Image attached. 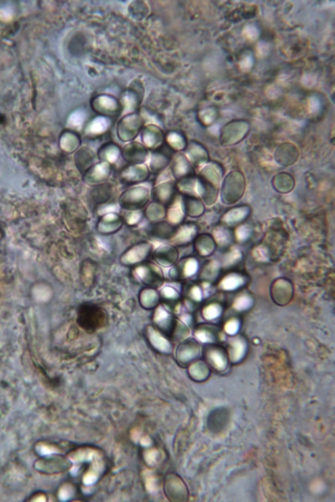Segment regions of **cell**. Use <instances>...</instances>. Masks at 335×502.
Segmentation results:
<instances>
[{"instance_id": "cell-6", "label": "cell", "mask_w": 335, "mask_h": 502, "mask_svg": "<svg viewBox=\"0 0 335 502\" xmlns=\"http://www.w3.org/2000/svg\"><path fill=\"white\" fill-rule=\"evenodd\" d=\"M92 109L101 116L112 117L119 114L122 110V105L116 98L110 95H99L91 102Z\"/></svg>"}, {"instance_id": "cell-40", "label": "cell", "mask_w": 335, "mask_h": 502, "mask_svg": "<svg viewBox=\"0 0 335 502\" xmlns=\"http://www.w3.org/2000/svg\"><path fill=\"white\" fill-rule=\"evenodd\" d=\"M170 220L174 223H178L184 218V212L182 210L180 203H175L174 207L170 209L169 213Z\"/></svg>"}, {"instance_id": "cell-26", "label": "cell", "mask_w": 335, "mask_h": 502, "mask_svg": "<svg viewBox=\"0 0 335 502\" xmlns=\"http://www.w3.org/2000/svg\"><path fill=\"white\" fill-rule=\"evenodd\" d=\"M120 154H121V150L117 145L115 143H107L99 149L98 158L102 162L110 164L117 160Z\"/></svg>"}, {"instance_id": "cell-39", "label": "cell", "mask_w": 335, "mask_h": 502, "mask_svg": "<svg viewBox=\"0 0 335 502\" xmlns=\"http://www.w3.org/2000/svg\"><path fill=\"white\" fill-rule=\"evenodd\" d=\"M147 216L151 220L162 219L164 216V210L159 204H153L147 209Z\"/></svg>"}, {"instance_id": "cell-2", "label": "cell", "mask_w": 335, "mask_h": 502, "mask_svg": "<svg viewBox=\"0 0 335 502\" xmlns=\"http://www.w3.org/2000/svg\"><path fill=\"white\" fill-rule=\"evenodd\" d=\"M245 179L242 172L233 171L224 180L221 196L226 205L237 202L242 198L245 191Z\"/></svg>"}, {"instance_id": "cell-13", "label": "cell", "mask_w": 335, "mask_h": 502, "mask_svg": "<svg viewBox=\"0 0 335 502\" xmlns=\"http://www.w3.org/2000/svg\"><path fill=\"white\" fill-rule=\"evenodd\" d=\"M201 354L200 345L193 340L185 342L179 346L177 350V359L180 365L187 366L196 360Z\"/></svg>"}, {"instance_id": "cell-36", "label": "cell", "mask_w": 335, "mask_h": 502, "mask_svg": "<svg viewBox=\"0 0 335 502\" xmlns=\"http://www.w3.org/2000/svg\"><path fill=\"white\" fill-rule=\"evenodd\" d=\"M243 278L238 274H230L221 282V286L225 290H234L242 286Z\"/></svg>"}, {"instance_id": "cell-1", "label": "cell", "mask_w": 335, "mask_h": 502, "mask_svg": "<svg viewBox=\"0 0 335 502\" xmlns=\"http://www.w3.org/2000/svg\"><path fill=\"white\" fill-rule=\"evenodd\" d=\"M221 177V166L212 163L203 167L198 179H196L197 193L208 205H212L217 200Z\"/></svg>"}, {"instance_id": "cell-43", "label": "cell", "mask_w": 335, "mask_h": 502, "mask_svg": "<svg viewBox=\"0 0 335 502\" xmlns=\"http://www.w3.org/2000/svg\"><path fill=\"white\" fill-rule=\"evenodd\" d=\"M184 274L187 277H189L191 274H195L196 273V270H197V263L195 260H188L187 262L184 264Z\"/></svg>"}, {"instance_id": "cell-20", "label": "cell", "mask_w": 335, "mask_h": 502, "mask_svg": "<svg viewBox=\"0 0 335 502\" xmlns=\"http://www.w3.org/2000/svg\"><path fill=\"white\" fill-rule=\"evenodd\" d=\"M112 121L109 117L97 116L90 121L85 128V134L87 137H97L106 133L109 129Z\"/></svg>"}, {"instance_id": "cell-3", "label": "cell", "mask_w": 335, "mask_h": 502, "mask_svg": "<svg viewBox=\"0 0 335 502\" xmlns=\"http://www.w3.org/2000/svg\"><path fill=\"white\" fill-rule=\"evenodd\" d=\"M142 116L137 112L129 113L119 121L117 136L123 142H130L136 138L142 127Z\"/></svg>"}, {"instance_id": "cell-38", "label": "cell", "mask_w": 335, "mask_h": 502, "mask_svg": "<svg viewBox=\"0 0 335 502\" xmlns=\"http://www.w3.org/2000/svg\"><path fill=\"white\" fill-rule=\"evenodd\" d=\"M186 210L191 216H198L200 214H202L204 207L202 204L196 199V198H189L187 199Z\"/></svg>"}, {"instance_id": "cell-42", "label": "cell", "mask_w": 335, "mask_h": 502, "mask_svg": "<svg viewBox=\"0 0 335 502\" xmlns=\"http://www.w3.org/2000/svg\"><path fill=\"white\" fill-rule=\"evenodd\" d=\"M93 191L94 197H95V198H95L98 202H100V201H103V202H104L106 200L108 199L107 197H109L110 191H112V188H111V187H110L109 185L106 184L104 191H103V193H102V192H101L100 187L98 185V186H97L95 188H94Z\"/></svg>"}, {"instance_id": "cell-8", "label": "cell", "mask_w": 335, "mask_h": 502, "mask_svg": "<svg viewBox=\"0 0 335 502\" xmlns=\"http://www.w3.org/2000/svg\"><path fill=\"white\" fill-rule=\"evenodd\" d=\"M205 358L209 365L218 372H224L227 369L229 357L227 352L217 345H210L205 351Z\"/></svg>"}, {"instance_id": "cell-31", "label": "cell", "mask_w": 335, "mask_h": 502, "mask_svg": "<svg viewBox=\"0 0 335 502\" xmlns=\"http://www.w3.org/2000/svg\"><path fill=\"white\" fill-rule=\"evenodd\" d=\"M279 186H277L276 189L281 193H288L293 189L294 185L293 177L291 175L288 173H279L277 174L273 179V184H282Z\"/></svg>"}, {"instance_id": "cell-35", "label": "cell", "mask_w": 335, "mask_h": 502, "mask_svg": "<svg viewBox=\"0 0 335 502\" xmlns=\"http://www.w3.org/2000/svg\"><path fill=\"white\" fill-rule=\"evenodd\" d=\"M196 229L194 226L184 225L180 229L174 241L177 244H184L190 241L196 235Z\"/></svg>"}, {"instance_id": "cell-30", "label": "cell", "mask_w": 335, "mask_h": 502, "mask_svg": "<svg viewBox=\"0 0 335 502\" xmlns=\"http://www.w3.org/2000/svg\"><path fill=\"white\" fill-rule=\"evenodd\" d=\"M249 214V209L247 207H239L231 209L224 216V221L230 225H234L241 221L244 220L247 214Z\"/></svg>"}, {"instance_id": "cell-44", "label": "cell", "mask_w": 335, "mask_h": 502, "mask_svg": "<svg viewBox=\"0 0 335 502\" xmlns=\"http://www.w3.org/2000/svg\"><path fill=\"white\" fill-rule=\"evenodd\" d=\"M251 302L249 298L247 297V296H242V297L238 298L236 302H235V307L238 310H244L248 308L251 306Z\"/></svg>"}, {"instance_id": "cell-33", "label": "cell", "mask_w": 335, "mask_h": 502, "mask_svg": "<svg viewBox=\"0 0 335 502\" xmlns=\"http://www.w3.org/2000/svg\"><path fill=\"white\" fill-rule=\"evenodd\" d=\"M196 248L200 255L208 256L213 252L214 248V240H212L211 237L206 235L200 236L198 240H196Z\"/></svg>"}, {"instance_id": "cell-11", "label": "cell", "mask_w": 335, "mask_h": 502, "mask_svg": "<svg viewBox=\"0 0 335 502\" xmlns=\"http://www.w3.org/2000/svg\"><path fill=\"white\" fill-rule=\"evenodd\" d=\"M165 137L163 131L155 125H148L142 129V145L153 151L163 146Z\"/></svg>"}, {"instance_id": "cell-4", "label": "cell", "mask_w": 335, "mask_h": 502, "mask_svg": "<svg viewBox=\"0 0 335 502\" xmlns=\"http://www.w3.org/2000/svg\"><path fill=\"white\" fill-rule=\"evenodd\" d=\"M250 125L247 121L235 120L224 126L221 132V142L223 145L237 144L249 133Z\"/></svg>"}, {"instance_id": "cell-46", "label": "cell", "mask_w": 335, "mask_h": 502, "mask_svg": "<svg viewBox=\"0 0 335 502\" xmlns=\"http://www.w3.org/2000/svg\"><path fill=\"white\" fill-rule=\"evenodd\" d=\"M162 295H163V297L167 298V299H175V298L178 297L177 292L171 287H165L163 289L162 291Z\"/></svg>"}, {"instance_id": "cell-19", "label": "cell", "mask_w": 335, "mask_h": 502, "mask_svg": "<svg viewBox=\"0 0 335 502\" xmlns=\"http://www.w3.org/2000/svg\"><path fill=\"white\" fill-rule=\"evenodd\" d=\"M172 171L176 179H183L189 177L193 167L184 154H177L173 159Z\"/></svg>"}, {"instance_id": "cell-21", "label": "cell", "mask_w": 335, "mask_h": 502, "mask_svg": "<svg viewBox=\"0 0 335 502\" xmlns=\"http://www.w3.org/2000/svg\"><path fill=\"white\" fill-rule=\"evenodd\" d=\"M247 344L242 337H235L230 342L228 349L229 360L233 363H239L247 353Z\"/></svg>"}, {"instance_id": "cell-27", "label": "cell", "mask_w": 335, "mask_h": 502, "mask_svg": "<svg viewBox=\"0 0 335 502\" xmlns=\"http://www.w3.org/2000/svg\"><path fill=\"white\" fill-rule=\"evenodd\" d=\"M177 250L172 246L160 247L157 249L155 259L159 264L163 265H171L177 261Z\"/></svg>"}, {"instance_id": "cell-34", "label": "cell", "mask_w": 335, "mask_h": 502, "mask_svg": "<svg viewBox=\"0 0 335 502\" xmlns=\"http://www.w3.org/2000/svg\"><path fill=\"white\" fill-rule=\"evenodd\" d=\"M197 339L202 342H214L217 339V333L212 327H200L196 332Z\"/></svg>"}, {"instance_id": "cell-24", "label": "cell", "mask_w": 335, "mask_h": 502, "mask_svg": "<svg viewBox=\"0 0 335 502\" xmlns=\"http://www.w3.org/2000/svg\"><path fill=\"white\" fill-rule=\"evenodd\" d=\"M209 366L204 361H197L188 367V374L191 379L196 381H205L209 378Z\"/></svg>"}, {"instance_id": "cell-25", "label": "cell", "mask_w": 335, "mask_h": 502, "mask_svg": "<svg viewBox=\"0 0 335 502\" xmlns=\"http://www.w3.org/2000/svg\"><path fill=\"white\" fill-rule=\"evenodd\" d=\"M175 193V186L172 183L161 184L154 189V197L161 204H167L173 199Z\"/></svg>"}, {"instance_id": "cell-18", "label": "cell", "mask_w": 335, "mask_h": 502, "mask_svg": "<svg viewBox=\"0 0 335 502\" xmlns=\"http://www.w3.org/2000/svg\"><path fill=\"white\" fill-rule=\"evenodd\" d=\"M170 151H167V148H163V146L153 151L149 163L152 172L155 173L162 172L169 165L171 160Z\"/></svg>"}, {"instance_id": "cell-10", "label": "cell", "mask_w": 335, "mask_h": 502, "mask_svg": "<svg viewBox=\"0 0 335 502\" xmlns=\"http://www.w3.org/2000/svg\"><path fill=\"white\" fill-rule=\"evenodd\" d=\"M124 159L129 164H143L148 158V149L142 143L137 142H129L124 146L122 151Z\"/></svg>"}, {"instance_id": "cell-32", "label": "cell", "mask_w": 335, "mask_h": 502, "mask_svg": "<svg viewBox=\"0 0 335 502\" xmlns=\"http://www.w3.org/2000/svg\"><path fill=\"white\" fill-rule=\"evenodd\" d=\"M158 295L152 289H146L140 294V303L145 308H153L158 302Z\"/></svg>"}, {"instance_id": "cell-9", "label": "cell", "mask_w": 335, "mask_h": 502, "mask_svg": "<svg viewBox=\"0 0 335 502\" xmlns=\"http://www.w3.org/2000/svg\"><path fill=\"white\" fill-rule=\"evenodd\" d=\"M152 247L149 244L142 243L131 247L126 251L121 257V261L124 265H135L146 260L151 252Z\"/></svg>"}, {"instance_id": "cell-41", "label": "cell", "mask_w": 335, "mask_h": 502, "mask_svg": "<svg viewBox=\"0 0 335 502\" xmlns=\"http://www.w3.org/2000/svg\"><path fill=\"white\" fill-rule=\"evenodd\" d=\"M221 314V310L220 307H218L217 305H210L209 307H206L204 312H203V315L205 316V319L207 320H213V319H217L218 316Z\"/></svg>"}, {"instance_id": "cell-45", "label": "cell", "mask_w": 335, "mask_h": 502, "mask_svg": "<svg viewBox=\"0 0 335 502\" xmlns=\"http://www.w3.org/2000/svg\"><path fill=\"white\" fill-rule=\"evenodd\" d=\"M238 329H239V323L235 320H232V321H230L226 323V331L228 334H235V333H237Z\"/></svg>"}, {"instance_id": "cell-37", "label": "cell", "mask_w": 335, "mask_h": 502, "mask_svg": "<svg viewBox=\"0 0 335 502\" xmlns=\"http://www.w3.org/2000/svg\"><path fill=\"white\" fill-rule=\"evenodd\" d=\"M152 233L157 237L167 239L173 234V227L167 223H157L152 230Z\"/></svg>"}, {"instance_id": "cell-28", "label": "cell", "mask_w": 335, "mask_h": 502, "mask_svg": "<svg viewBox=\"0 0 335 502\" xmlns=\"http://www.w3.org/2000/svg\"><path fill=\"white\" fill-rule=\"evenodd\" d=\"M165 141L167 146L173 151H182L186 149L188 145L186 137L179 132H170L167 133Z\"/></svg>"}, {"instance_id": "cell-23", "label": "cell", "mask_w": 335, "mask_h": 502, "mask_svg": "<svg viewBox=\"0 0 335 502\" xmlns=\"http://www.w3.org/2000/svg\"><path fill=\"white\" fill-rule=\"evenodd\" d=\"M95 154L88 147H82L75 155V163L81 172H86L94 165Z\"/></svg>"}, {"instance_id": "cell-22", "label": "cell", "mask_w": 335, "mask_h": 502, "mask_svg": "<svg viewBox=\"0 0 335 502\" xmlns=\"http://www.w3.org/2000/svg\"><path fill=\"white\" fill-rule=\"evenodd\" d=\"M123 225L120 217L116 214L105 215L98 223V230L103 235L116 232Z\"/></svg>"}, {"instance_id": "cell-7", "label": "cell", "mask_w": 335, "mask_h": 502, "mask_svg": "<svg viewBox=\"0 0 335 502\" xmlns=\"http://www.w3.org/2000/svg\"><path fill=\"white\" fill-rule=\"evenodd\" d=\"M79 323L86 330H97L104 325L105 314L99 308L85 307L80 312Z\"/></svg>"}, {"instance_id": "cell-5", "label": "cell", "mask_w": 335, "mask_h": 502, "mask_svg": "<svg viewBox=\"0 0 335 502\" xmlns=\"http://www.w3.org/2000/svg\"><path fill=\"white\" fill-rule=\"evenodd\" d=\"M149 198V192L145 187H133L122 194L120 205L128 211H137L146 205Z\"/></svg>"}, {"instance_id": "cell-14", "label": "cell", "mask_w": 335, "mask_h": 502, "mask_svg": "<svg viewBox=\"0 0 335 502\" xmlns=\"http://www.w3.org/2000/svg\"><path fill=\"white\" fill-rule=\"evenodd\" d=\"M275 158L281 165H292L298 160V148L289 142L283 143L277 147L275 153Z\"/></svg>"}, {"instance_id": "cell-29", "label": "cell", "mask_w": 335, "mask_h": 502, "mask_svg": "<svg viewBox=\"0 0 335 502\" xmlns=\"http://www.w3.org/2000/svg\"><path fill=\"white\" fill-rule=\"evenodd\" d=\"M80 138L76 133L70 131L64 132L60 140L61 148L67 153H73L79 146Z\"/></svg>"}, {"instance_id": "cell-15", "label": "cell", "mask_w": 335, "mask_h": 502, "mask_svg": "<svg viewBox=\"0 0 335 502\" xmlns=\"http://www.w3.org/2000/svg\"><path fill=\"white\" fill-rule=\"evenodd\" d=\"M110 171H111V167H110L109 163L102 162V163L92 166L91 168H89L85 172L84 178L88 184H98L104 181L108 178L110 175Z\"/></svg>"}, {"instance_id": "cell-16", "label": "cell", "mask_w": 335, "mask_h": 502, "mask_svg": "<svg viewBox=\"0 0 335 502\" xmlns=\"http://www.w3.org/2000/svg\"><path fill=\"white\" fill-rule=\"evenodd\" d=\"M137 277L148 286H158L162 283V274L158 268L153 265H141L136 270Z\"/></svg>"}, {"instance_id": "cell-12", "label": "cell", "mask_w": 335, "mask_h": 502, "mask_svg": "<svg viewBox=\"0 0 335 502\" xmlns=\"http://www.w3.org/2000/svg\"><path fill=\"white\" fill-rule=\"evenodd\" d=\"M149 174V168L145 164H129L122 170L120 177L125 184H134L145 181Z\"/></svg>"}, {"instance_id": "cell-17", "label": "cell", "mask_w": 335, "mask_h": 502, "mask_svg": "<svg viewBox=\"0 0 335 502\" xmlns=\"http://www.w3.org/2000/svg\"><path fill=\"white\" fill-rule=\"evenodd\" d=\"M186 154L187 158L194 165H203L209 158V154L205 146L194 141L187 145Z\"/></svg>"}]
</instances>
